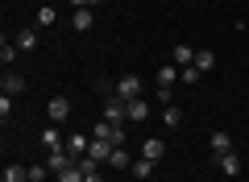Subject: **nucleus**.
<instances>
[{"instance_id":"dca6fc26","label":"nucleus","mask_w":249,"mask_h":182,"mask_svg":"<svg viewBox=\"0 0 249 182\" xmlns=\"http://www.w3.org/2000/svg\"><path fill=\"white\" fill-rule=\"evenodd\" d=\"M91 25H96V13H91V9H75V29H79V33H88Z\"/></svg>"},{"instance_id":"393cba45","label":"nucleus","mask_w":249,"mask_h":182,"mask_svg":"<svg viewBox=\"0 0 249 182\" xmlns=\"http://www.w3.org/2000/svg\"><path fill=\"white\" fill-rule=\"evenodd\" d=\"M108 141H112V149L124 145V124H112V129H108Z\"/></svg>"},{"instance_id":"a211bd4d","label":"nucleus","mask_w":249,"mask_h":182,"mask_svg":"<svg viewBox=\"0 0 249 182\" xmlns=\"http://www.w3.org/2000/svg\"><path fill=\"white\" fill-rule=\"evenodd\" d=\"M42 145H46V153H50V149H67V141L58 137V129H42Z\"/></svg>"},{"instance_id":"6ab92c4d","label":"nucleus","mask_w":249,"mask_h":182,"mask_svg":"<svg viewBox=\"0 0 249 182\" xmlns=\"http://www.w3.org/2000/svg\"><path fill=\"white\" fill-rule=\"evenodd\" d=\"M0 62H4V70H9L13 62H17V42H9V37L0 42Z\"/></svg>"},{"instance_id":"0eeeda50","label":"nucleus","mask_w":249,"mask_h":182,"mask_svg":"<svg viewBox=\"0 0 249 182\" xmlns=\"http://www.w3.org/2000/svg\"><path fill=\"white\" fill-rule=\"evenodd\" d=\"M150 120V104L145 99H129V124H145Z\"/></svg>"},{"instance_id":"412c9836","label":"nucleus","mask_w":249,"mask_h":182,"mask_svg":"<svg viewBox=\"0 0 249 182\" xmlns=\"http://www.w3.org/2000/svg\"><path fill=\"white\" fill-rule=\"evenodd\" d=\"M196 62V50L191 46H175V66H191Z\"/></svg>"},{"instance_id":"c756f323","label":"nucleus","mask_w":249,"mask_h":182,"mask_svg":"<svg viewBox=\"0 0 249 182\" xmlns=\"http://www.w3.org/2000/svg\"><path fill=\"white\" fill-rule=\"evenodd\" d=\"M46 182H50V178H46ZM54 182H58V178H54Z\"/></svg>"},{"instance_id":"39448f33","label":"nucleus","mask_w":249,"mask_h":182,"mask_svg":"<svg viewBox=\"0 0 249 182\" xmlns=\"http://www.w3.org/2000/svg\"><path fill=\"white\" fill-rule=\"evenodd\" d=\"M162 153H166V141H162V137H150V141H145V145H142V157H150L154 165L162 162Z\"/></svg>"},{"instance_id":"c85d7f7f","label":"nucleus","mask_w":249,"mask_h":182,"mask_svg":"<svg viewBox=\"0 0 249 182\" xmlns=\"http://www.w3.org/2000/svg\"><path fill=\"white\" fill-rule=\"evenodd\" d=\"M83 182H104V178H100V170H96V174H83Z\"/></svg>"},{"instance_id":"2eb2a0df","label":"nucleus","mask_w":249,"mask_h":182,"mask_svg":"<svg viewBox=\"0 0 249 182\" xmlns=\"http://www.w3.org/2000/svg\"><path fill=\"white\" fill-rule=\"evenodd\" d=\"M191 66H196L199 75H208V70L216 66V54H212V50H196V62H191Z\"/></svg>"},{"instance_id":"f03ea898","label":"nucleus","mask_w":249,"mask_h":182,"mask_svg":"<svg viewBox=\"0 0 249 182\" xmlns=\"http://www.w3.org/2000/svg\"><path fill=\"white\" fill-rule=\"evenodd\" d=\"M116 96H121L124 104H129V99H142V79H137V75H124L121 83H116Z\"/></svg>"},{"instance_id":"ddd939ff","label":"nucleus","mask_w":249,"mask_h":182,"mask_svg":"<svg viewBox=\"0 0 249 182\" xmlns=\"http://www.w3.org/2000/svg\"><path fill=\"white\" fill-rule=\"evenodd\" d=\"M108 165H112V170H129V165H133L129 149H124V145H116V149H112V157H108Z\"/></svg>"},{"instance_id":"f3484780","label":"nucleus","mask_w":249,"mask_h":182,"mask_svg":"<svg viewBox=\"0 0 249 182\" xmlns=\"http://www.w3.org/2000/svg\"><path fill=\"white\" fill-rule=\"evenodd\" d=\"M129 170H133V178H137V182H145V178L154 174V162H150V157H137V162L129 165Z\"/></svg>"},{"instance_id":"5701e85b","label":"nucleus","mask_w":249,"mask_h":182,"mask_svg":"<svg viewBox=\"0 0 249 182\" xmlns=\"http://www.w3.org/2000/svg\"><path fill=\"white\" fill-rule=\"evenodd\" d=\"M58 182H83V170H79V165H67V170H58Z\"/></svg>"},{"instance_id":"9d476101","label":"nucleus","mask_w":249,"mask_h":182,"mask_svg":"<svg viewBox=\"0 0 249 182\" xmlns=\"http://www.w3.org/2000/svg\"><path fill=\"white\" fill-rule=\"evenodd\" d=\"M88 157H96V162H108V157H112V141H100V137H91Z\"/></svg>"},{"instance_id":"20e7f679","label":"nucleus","mask_w":249,"mask_h":182,"mask_svg":"<svg viewBox=\"0 0 249 182\" xmlns=\"http://www.w3.org/2000/svg\"><path fill=\"white\" fill-rule=\"evenodd\" d=\"M91 149V137H83V132H71V137H67V153L71 157H83Z\"/></svg>"},{"instance_id":"9b49d317","label":"nucleus","mask_w":249,"mask_h":182,"mask_svg":"<svg viewBox=\"0 0 249 182\" xmlns=\"http://www.w3.org/2000/svg\"><path fill=\"white\" fill-rule=\"evenodd\" d=\"M216 165H220L229 178H237V174H241V157L237 153H220V157H216Z\"/></svg>"},{"instance_id":"a878e982","label":"nucleus","mask_w":249,"mask_h":182,"mask_svg":"<svg viewBox=\"0 0 249 182\" xmlns=\"http://www.w3.org/2000/svg\"><path fill=\"white\" fill-rule=\"evenodd\" d=\"M178 79H183V83H199V70L196 66H178Z\"/></svg>"},{"instance_id":"4468645a","label":"nucleus","mask_w":249,"mask_h":182,"mask_svg":"<svg viewBox=\"0 0 249 182\" xmlns=\"http://www.w3.org/2000/svg\"><path fill=\"white\" fill-rule=\"evenodd\" d=\"M0 182H29V165H4Z\"/></svg>"},{"instance_id":"7ed1b4c3","label":"nucleus","mask_w":249,"mask_h":182,"mask_svg":"<svg viewBox=\"0 0 249 182\" xmlns=\"http://www.w3.org/2000/svg\"><path fill=\"white\" fill-rule=\"evenodd\" d=\"M46 112H50V120H54V124H62L67 116H71V99H67V96H54Z\"/></svg>"},{"instance_id":"b1692460","label":"nucleus","mask_w":249,"mask_h":182,"mask_svg":"<svg viewBox=\"0 0 249 182\" xmlns=\"http://www.w3.org/2000/svg\"><path fill=\"white\" fill-rule=\"evenodd\" d=\"M46 174H50V165H29V182H46Z\"/></svg>"},{"instance_id":"4be33fe9","label":"nucleus","mask_w":249,"mask_h":182,"mask_svg":"<svg viewBox=\"0 0 249 182\" xmlns=\"http://www.w3.org/2000/svg\"><path fill=\"white\" fill-rule=\"evenodd\" d=\"M34 46H37V33H34V29H21V33H17V50H34Z\"/></svg>"},{"instance_id":"1a4fd4ad","label":"nucleus","mask_w":249,"mask_h":182,"mask_svg":"<svg viewBox=\"0 0 249 182\" xmlns=\"http://www.w3.org/2000/svg\"><path fill=\"white\" fill-rule=\"evenodd\" d=\"M208 145H212L216 157H220V153H232V137H229V132H212V137H208Z\"/></svg>"},{"instance_id":"f257e3e1","label":"nucleus","mask_w":249,"mask_h":182,"mask_svg":"<svg viewBox=\"0 0 249 182\" xmlns=\"http://www.w3.org/2000/svg\"><path fill=\"white\" fill-rule=\"evenodd\" d=\"M104 120L108 124H129V104L121 96H108L104 99Z\"/></svg>"},{"instance_id":"423d86ee","label":"nucleus","mask_w":249,"mask_h":182,"mask_svg":"<svg viewBox=\"0 0 249 182\" xmlns=\"http://www.w3.org/2000/svg\"><path fill=\"white\" fill-rule=\"evenodd\" d=\"M71 162H75V157L67 153V149H50V153H46V165H50L54 174H58V170H67V165H71Z\"/></svg>"},{"instance_id":"6e6552de","label":"nucleus","mask_w":249,"mask_h":182,"mask_svg":"<svg viewBox=\"0 0 249 182\" xmlns=\"http://www.w3.org/2000/svg\"><path fill=\"white\" fill-rule=\"evenodd\" d=\"M175 75H178V66H175V62L158 66V91H166V96H170V87H175Z\"/></svg>"},{"instance_id":"bb28decb","label":"nucleus","mask_w":249,"mask_h":182,"mask_svg":"<svg viewBox=\"0 0 249 182\" xmlns=\"http://www.w3.org/2000/svg\"><path fill=\"white\" fill-rule=\"evenodd\" d=\"M37 21H42V25H54V9H50V4H42V13H37Z\"/></svg>"},{"instance_id":"cd10ccee","label":"nucleus","mask_w":249,"mask_h":182,"mask_svg":"<svg viewBox=\"0 0 249 182\" xmlns=\"http://www.w3.org/2000/svg\"><path fill=\"white\" fill-rule=\"evenodd\" d=\"M100 0H71V9H96Z\"/></svg>"},{"instance_id":"aec40b11","label":"nucleus","mask_w":249,"mask_h":182,"mask_svg":"<svg viewBox=\"0 0 249 182\" xmlns=\"http://www.w3.org/2000/svg\"><path fill=\"white\" fill-rule=\"evenodd\" d=\"M162 124H166V129H178V124H183V112H178L175 104H166L162 108Z\"/></svg>"},{"instance_id":"f8f14e48","label":"nucleus","mask_w":249,"mask_h":182,"mask_svg":"<svg viewBox=\"0 0 249 182\" xmlns=\"http://www.w3.org/2000/svg\"><path fill=\"white\" fill-rule=\"evenodd\" d=\"M0 87H4V96H17V91H25V79H21L17 70H4V83Z\"/></svg>"}]
</instances>
